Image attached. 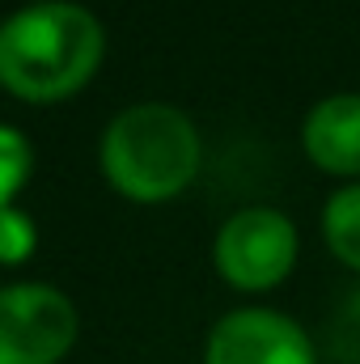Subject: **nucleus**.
<instances>
[{"instance_id":"obj_1","label":"nucleus","mask_w":360,"mask_h":364,"mask_svg":"<svg viewBox=\"0 0 360 364\" xmlns=\"http://www.w3.org/2000/svg\"><path fill=\"white\" fill-rule=\"evenodd\" d=\"M102 51V21L85 4H26L0 21V85L26 102L68 97L97 73Z\"/></svg>"},{"instance_id":"obj_2","label":"nucleus","mask_w":360,"mask_h":364,"mask_svg":"<svg viewBox=\"0 0 360 364\" xmlns=\"http://www.w3.org/2000/svg\"><path fill=\"white\" fill-rule=\"evenodd\" d=\"M97 157L119 195L162 203L195 182L203 144L186 110L170 102H136L106 123Z\"/></svg>"},{"instance_id":"obj_3","label":"nucleus","mask_w":360,"mask_h":364,"mask_svg":"<svg viewBox=\"0 0 360 364\" xmlns=\"http://www.w3.org/2000/svg\"><path fill=\"white\" fill-rule=\"evenodd\" d=\"M297 225L292 216H284L280 208L255 203V208H238L212 242V263L221 279L238 292H268L275 284H284L288 272L297 267Z\"/></svg>"},{"instance_id":"obj_4","label":"nucleus","mask_w":360,"mask_h":364,"mask_svg":"<svg viewBox=\"0 0 360 364\" xmlns=\"http://www.w3.org/2000/svg\"><path fill=\"white\" fill-rule=\"evenodd\" d=\"M77 339V309L51 284L0 288V364H55Z\"/></svg>"},{"instance_id":"obj_5","label":"nucleus","mask_w":360,"mask_h":364,"mask_svg":"<svg viewBox=\"0 0 360 364\" xmlns=\"http://www.w3.org/2000/svg\"><path fill=\"white\" fill-rule=\"evenodd\" d=\"M203 364H318L309 335L263 305L216 318L203 343Z\"/></svg>"},{"instance_id":"obj_6","label":"nucleus","mask_w":360,"mask_h":364,"mask_svg":"<svg viewBox=\"0 0 360 364\" xmlns=\"http://www.w3.org/2000/svg\"><path fill=\"white\" fill-rule=\"evenodd\" d=\"M305 157L335 178H360V93H331L301 123Z\"/></svg>"},{"instance_id":"obj_7","label":"nucleus","mask_w":360,"mask_h":364,"mask_svg":"<svg viewBox=\"0 0 360 364\" xmlns=\"http://www.w3.org/2000/svg\"><path fill=\"white\" fill-rule=\"evenodd\" d=\"M322 237L344 267L360 272V182H344L339 191H331L322 208Z\"/></svg>"},{"instance_id":"obj_8","label":"nucleus","mask_w":360,"mask_h":364,"mask_svg":"<svg viewBox=\"0 0 360 364\" xmlns=\"http://www.w3.org/2000/svg\"><path fill=\"white\" fill-rule=\"evenodd\" d=\"M30 166H34L30 140H26L17 127L0 123V208H4V203H13V195L26 186Z\"/></svg>"},{"instance_id":"obj_9","label":"nucleus","mask_w":360,"mask_h":364,"mask_svg":"<svg viewBox=\"0 0 360 364\" xmlns=\"http://www.w3.org/2000/svg\"><path fill=\"white\" fill-rule=\"evenodd\" d=\"M34 242H38L34 220L21 208L4 203L0 208V263H26L34 255Z\"/></svg>"}]
</instances>
